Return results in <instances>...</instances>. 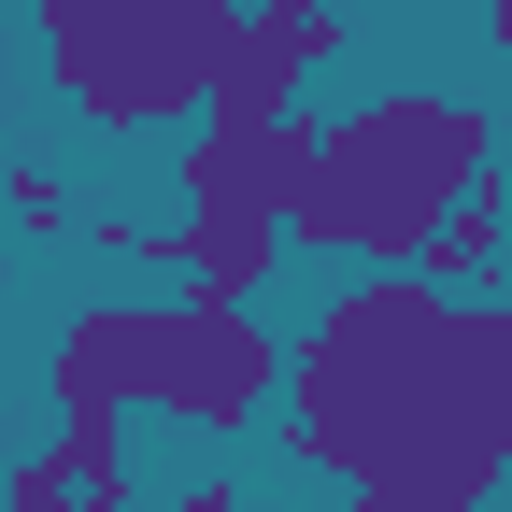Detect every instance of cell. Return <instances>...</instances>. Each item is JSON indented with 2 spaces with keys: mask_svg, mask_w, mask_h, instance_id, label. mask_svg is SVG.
Masks as SVG:
<instances>
[{
  "mask_svg": "<svg viewBox=\"0 0 512 512\" xmlns=\"http://www.w3.org/2000/svg\"><path fill=\"white\" fill-rule=\"evenodd\" d=\"M285 456L342 512H484L512 470V313L427 271H356L285 342Z\"/></svg>",
  "mask_w": 512,
  "mask_h": 512,
  "instance_id": "obj_1",
  "label": "cell"
},
{
  "mask_svg": "<svg viewBox=\"0 0 512 512\" xmlns=\"http://www.w3.org/2000/svg\"><path fill=\"white\" fill-rule=\"evenodd\" d=\"M498 185V114L456 100V86H384V100H342L328 114V171L285 242L313 256H356V271H413L441 242V214H470Z\"/></svg>",
  "mask_w": 512,
  "mask_h": 512,
  "instance_id": "obj_2",
  "label": "cell"
},
{
  "mask_svg": "<svg viewBox=\"0 0 512 512\" xmlns=\"http://www.w3.org/2000/svg\"><path fill=\"white\" fill-rule=\"evenodd\" d=\"M29 15H43L57 100L86 128H171V114H200L242 0H29Z\"/></svg>",
  "mask_w": 512,
  "mask_h": 512,
  "instance_id": "obj_3",
  "label": "cell"
},
{
  "mask_svg": "<svg viewBox=\"0 0 512 512\" xmlns=\"http://www.w3.org/2000/svg\"><path fill=\"white\" fill-rule=\"evenodd\" d=\"M271 399H285V342H271V313L157 299V413H171V427L242 441V427H271Z\"/></svg>",
  "mask_w": 512,
  "mask_h": 512,
  "instance_id": "obj_4",
  "label": "cell"
},
{
  "mask_svg": "<svg viewBox=\"0 0 512 512\" xmlns=\"http://www.w3.org/2000/svg\"><path fill=\"white\" fill-rule=\"evenodd\" d=\"M313 171H328V114H285V128H214L200 114L171 143V200L185 214H271V228H299Z\"/></svg>",
  "mask_w": 512,
  "mask_h": 512,
  "instance_id": "obj_5",
  "label": "cell"
},
{
  "mask_svg": "<svg viewBox=\"0 0 512 512\" xmlns=\"http://www.w3.org/2000/svg\"><path fill=\"white\" fill-rule=\"evenodd\" d=\"M43 399H57V413H157V299H86V313H57Z\"/></svg>",
  "mask_w": 512,
  "mask_h": 512,
  "instance_id": "obj_6",
  "label": "cell"
},
{
  "mask_svg": "<svg viewBox=\"0 0 512 512\" xmlns=\"http://www.w3.org/2000/svg\"><path fill=\"white\" fill-rule=\"evenodd\" d=\"M299 86H313V72H299V43H285V29L242 0V15H228V43H214L200 114H214V128H285V114H299Z\"/></svg>",
  "mask_w": 512,
  "mask_h": 512,
  "instance_id": "obj_7",
  "label": "cell"
},
{
  "mask_svg": "<svg viewBox=\"0 0 512 512\" xmlns=\"http://www.w3.org/2000/svg\"><path fill=\"white\" fill-rule=\"evenodd\" d=\"M271 256H285L271 214H171V271H185V299H214V313H256Z\"/></svg>",
  "mask_w": 512,
  "mask_h": 512,
  "instance_id": "obj_8",
  "label": "cell"
},
{
  "mask_svg": "<svg viewBox=\"0 0 512 512\" xmlns=\"http://www.w3.org/2000/svg\"><path fill=\"white\" fill-rule=\"evenodd\" d=\"M498 242H512V200H498V185H484V200H470V214H441V242L413 256V271H427L441 299H484V271H498Z\"/></svg>",
  "mask_w": 512,
  "mask_h": 512,
  "instance_id": "obj_9",
  "label": "cell"
},
{
  "mask_svg": "<svg viewBox=\"0 0 512 512\" xmlns=\"http://www.w3.org/2000/svg\"><path fill=\"white\" fill-rule=\"evenodd\" d=\"M256 15H271V29L299 43V72H342V57H356V29H342V0H256Z\"/></svg>",
  "mask_w": 512,
  "mask_h": 512,
  "instance_id": "obj_10",
  "label": "cell"
},
{
  "mask_svg": "<svg viewBox=\"0 0 512 512\" xmlns=\"http://www.w3.org/2000/svg\"><path fill=\"white\" fill-rule=\"evenodd\" d=\"M0 214H15L29 242H57V228H72V185H57L43 157H0Z\"/></svg>",
  "mask_w": 512,
  "mask_h": 512,
  "instance_id": "obj_11",
  "label": "cell"
},
{
  "mask_svg": "<svg viewBox=\"0 0 512 512\" xmlns=\"http://www.w3.org/2000/svg\"><path fill=\"white\" fill-rule=\"evenodd\" d=\"M0 512H86V484L57 470V441H43V456H15V470H0Z\"/></svg>",
  "mask_w": 512,
  "mask_h": 512,
  "instance_id": "obj_12",
  "label": "cell"
},
{
  "mask_svg": "<svg viewBox=\"0 0 512 512\" xmlns=\"http://www.w3.org/2000/svg\"><path fill=\"white\" fill-rule=\"evenodd\" d=\"M171 512H256V484H242V470H200V484L171 498Z\"/></svg>",
  "mask_w": 512,
  "mask_h": 512,
  "instance_id": "obj_13",
  "label": "cell"
},
{
  "mask_svg": "<svg viewBox=\"0 0 512 512\" xmlns=\"http://www.w3.org/2000/svg\"><path fill=\"white\" fill-rule=\"evenodd\" d=\"M484 29H498V43H512V0H484Z\"/></svg>",
  "mask_w": 512,
  "mask_h": 512,
  "instance_id": "obj_14",
  "label": "cell"
}]
</instances>
